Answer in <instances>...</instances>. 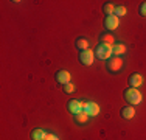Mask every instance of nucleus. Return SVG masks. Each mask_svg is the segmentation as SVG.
Listing matches in <instances>:
<instances>
[{
  "mask_svg": "<svg viewBox=\"0 0 146 140\" xmlns=\"http://www.w3.org/2000/svg\"><path fill=\"white\" fill-rule=\"evenodd\" d=\"M124 100L131 104H140L141 103V93L138 92L135 87H129V89L124 90Z\"/></svg>",
  "mask_w": 146,
  "mask_h": 140,
  "instance_id": "f257e3e1",
  "label": "nucleus"
},
{
  "mask_svg": "<svg viewBox=\"0 0 146 140\" xmlns=\"http://www.w3.org/2000/svg\"><path fill=\"white\" fill-rule=\"evenodd\" d=\"M110 55H112V45L100 44L96 47V58L98 59H109Z\"/></svg>",
  "mask_w": 146,
  "mask_h": 140,
  "instance_id": "f03ea898",
  "label": "nucleus"
},
{
  "mask_svg": "<svg viewBox=\"0 0 146 140\" xmlns=\"http://www.w3.org/2000/svg\"><path fill=\"white\" fill-rule=\"evenodd\" d=\"M93 59H95V53H93V50H90V48H87V50H84V51L79 53V61H81V64H84V65H92Z\"/></svg>",
  "mask_w": 146,
  "mask_h": 140,
  "instance_id": "7ed1b4c3",
  "label": "nucleus"
},
{
  "mask_svg": "<svg viewBox=\"0 0 146 140\" xmlns=\"http://www.w3.org/2000/svg\"><path fill=\"white\" fill-rule=\"evenodd\" d=\"M123 67V61H121L120 56H115V58H109L107 61V70L109 72H118Z\"/></svg>",
  "mask_w": 146,
  "mask_h": 140,
  "instance_id": "20e7f679",
  "label": "nucleus"
},
{
  "mask_svg": "<svg viewBox=\"0 0 146 140\" xmlns=\"http://www.w3.org/2000/svg\"><path fill=\"white\" fill-rule=\"evenodd\" d=\"M82 111H84L89 117H96V115L100 114V106L96 103H93V101H87V103H84V109Z\"/></svg>",
  "mask_w": 146,
  "mask_h": 140,
  "instance_id": "39448f33",
  "label": "nucleus"
},
{
  "mask_svg": "<svg viewBox=\"0 0 146 140\" xmlns=\"http://www.w3.org/2000/svg\"><path fill=\"white\" fill-rule=\"evenodd\" d=\"M67 109L72 112V114H79V112H82L84 109V103L82 101H78V100H70L67 103Z\"/></svg>",
  "mask_w": 146,
  "mask_h": 140,
  "instance_id": "423d86ee",
  "label": "nucleus"
},
{
  "mask_svg": "<svg viewBox=\"0 0 146 140\" xmlns=\"http://www.w3.org/2000/svg\"><path fill=\"white\" fill-rule=\"evenodd\" d=\"M118 22H120V19H118L117 16H106V19H104V28H107V30H115L118 27Z\"/></svg>",
  "mask_w": 146,
  "mask_h": 140,
  "instance_id": "0eeeda50",
  "label": "nucleus"
},
{
  "mask_svg": "<svg viewBox=\"0 0 146 140\" xmlns=\"http://www.w3.org/2000/svg\"><path fill=\"white\" fill-rule=\"evenodd\" d=\"M56 81L59 84H68L70 83V73L67 72V70H59V72L56 73Z\"/></svg>",
  "mask_w": 146,
  "mask_h": 140,
  "instance_id": "6e6552de",
  "label": "nucleus"
},
{
  "mask_svg": "<svg viewBox=\"0 0 146 140\" xmlns=\"http://www.w3.org/2000/svg\"><path fill=\"white\" fill-rule=\"evenodd\" d=\"M129 84H131V87H135V89L138 86H141L143 84V78H141L140 73H132L129 76Z\"/></svg>",
  "mask_w": 146,
  "mask_h": 140,
  "instance_id": "1a4fd4ad",
  "label": "nucleus"
},
{
  "mask_svg": "<svg viewBox=\"0 0 146 140\" xmlns=\"http://www.w3.org/2000/svg\"><path fill=\"white\" fill-rule=\"evenodd\" d=\"M134 115H135V109L132 106H126V107H123V109H121V117L126 118V120L134 118Z\"/></svg>",
  "mask_w": 146,
  "mask_h": 140,
  "instance_id": "9d476101",
  "label": "nucleus"
},
{
  "mask_svg": "<svg viewBox=\"0 0 146 140\" xmlns=\"http://www.w3.org/2000/svg\"><path fill=\"white\" fill-rule=\"evenodd\" d=\"M45 131L42 129H33L31 131V140H45Z\"/></svg>",
  "mask_w": 146,
  "mask_h": 140,
  "instance_id": "9b49d317",
  "label": "nucleus"
},
{
  "mask_svg": "<svg viewBox=\"0 0 146 140\" xmlns=\"http://www.w3.org/2000/svg\"><path fill=\"white\" fill-rule=\"evenodd\" d=\"M123 53H126V45H123V44L112 45V55L120 56V55H123Z\"/></svg>",
  "mask_w": 146,
  "mask_h": 140,
  "instance_id": "f8f14e48",
  "label": "nucleus"
},
{
  "mask_svg": "<svg viewBox=\"0 0 146 140\" xmlns=\"http://www.w3.org/2000/svg\"><path fill=\"white\" fill-rule=\"evenodd\" d=\"M76 47H78L81 51L87 50V48H89V42H87V39H84V37H79V39H76Z\"/></svg>",
  "mask_w": 146,
  "mask_h": 140,
  "instance_id": "ddd939ff",
  "label": "nucleus"
},
{
  "mask_svg": "<svg viewBox=\"0 0 146 140\" xmlns=\"http://www.w3.org/2000/svg\"><path fill=\"white\" fill-rule=\"evenodd\" d=\"M100 41H101V44H106V45H110L113 42V36L109 33H104L101 34V37H100Z\"/></svg>",
  "mask_w": 146,
  "mask_h": 140,
  "instance_id": "4468645a",
  "label": "nucleus"
},
{
  "mask_svg": "<svg viewBox=\"0 0 146 140\" xmlns=\"http://www.w3.org/2000/svg\"><path fill=\"white\" fill-rule=\"evenodd\" d=\"M75 120L78 121V123H86V121L89 120V115L86 114L84 111H82V112H79V114H76V115H75Z\"/></svg>",
  "mask_w": 146,
  "mask_h": 140,
  "instance_id": "2eb2a0df",
  "label": "nucleus"
},
{
  "mask_svg": "<svg viewBox=\"0 0 146 140\" xmlns=\"http://www.w3.org/2000/svg\"><path fill=\"white\" fill-rule=\"evenodd\" d=\"M103 9H104V13H106L107 16H112V14H113V11H115V6H113L112 3H104Z\"/></svg>",
  "mask_w": 146,
  "mask_h": 140,
  "instance_id": "dca6fc26",
  "label": "nucleus"
},
{
  "mask_svg": "<svg viewBox=\"0 0 146 140\" xmlns=\"http://www.w3.org/2000/svg\"><path fill=\"white\" fill-rule=\"evenodd\" d=\"M124 14H126V8H124V6H115L113 16H117V17H123Z\"/></svg>",
  "mask_w": 146,
  "mask_h": 140,
  "instance_id": "f3484780",
  "label": "nucleus"
},
{
  "mask_svg": "<svg viewBox=\"0 0 146 140\" xmlns=\"http://www.w3.org/2000/svg\"><path fill=\"white\" fill-rule=\"evenodd\" d=\"M64 92H65V93H72V92H75V86H73L72 83L65 84V86H64Z\"/></svg>",
  "mask_w": 146,
  "mask_h": 140,
  "instance_id": "a211bd4d",
  "label": "nucleus"
},
{
  "mask_svg": "<svg viewBox=\"0 0 146 140\" xmlns=\"http://www.w3.org/2000/svg\"><path fill=\"white\" fill-rule=\"evenodd\" d=\"M138 13H140V16L146 17V2H145V3H141V5H140V8H138Z\"/></svg>",
  "mask_w": 146,
  "mask_h": 140,
  "instance_id": "6ab92c4d",
  "label": "nucleus"
},
{
  "mask_svg": "<svg viewBox=\"0 0 146 140\" xmlns=\"http://www.w3.org/2000/svg\"><path fill=\"white\" fill-rule=\"evenodd\" d=\"M45 140H59V139L54 134H47V135H45Z\"/></svg>",
  "mask_w": 146,
  "mask_h": 140,
  "instance_id": "aec40b11",
  "label": "nucleus"
}]
</instances>
